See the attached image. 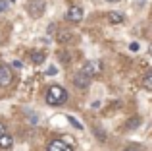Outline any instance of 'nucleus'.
<instances>
[{
	"instance_id": "7",
	"label": "nucleus",
	"mask_w": 152,
	"mask_h": 151,
	"mask_svg": "<svg viewBox=\"0 0 152 151\" xmlns=\"http://www.w3.org/2000/svg\"><path fill=\"white\" fill-rule=\"evenodd\" d=\"M89 83H91V79L87 78V76H83L81 72L73 74V85L75 87H79V89H87V87H89Z\"/></svg>"
},
{
	"instance_id": "14",
	"label": "nucleus",
	"mask_w": 152,
	"mask_h": 151,
	"mask_svg": "<svg viewBox=\"0 0 152 151\" xmlns=\"http://www.w3.org/2000/svg\"><path fill=\"white\" fill-rule=\"evenodd\" d=\"M94 134H96V138H98V140H100V141H106V132H102V128H100V126H94Z\"/></svg>"
},
{
	"instance_id": "15",
	"label": "nucleus",
	"mask_w": 152,
	"mask_h": 151,
	"mask_svg": "<svg viewBox=\"0 0 152 151\" xmlns=\"http://www.w3.org/2000/svg\"><path fill=\"white\" fill-rule=\"evenodd\" d=\"M67 120H69V124H73V126H75L77 130H83V124H81V122L77 120V118H73V116H67Z\"/></svg>"
},
{
	"instance_id": "9",
	"label": "nucleus",
	"mask_w": 152,
	"mask_h": 151,
	"mask_svg": "<svg viewBox=\"0 0 152 151\" xmlns=\"http://www.w3.org/2000/svg\"><path fill=\"white\" fill-rule=\"evenodd\" d=\"M31 60H33V64H42L46 60V54L42 50H31Z\"/></svg>"
},
{
	"instance_id": "21",
	"label": "nucleus",
	"mask_w": 152,
	"mask_h": 151,
	"mask_svg": "<svg viewBox=\"0 0 152 151\" xmlns=\"http://www.w3.org/2000/svg\"><path fill=\"white\" fill-rule=\"evenodd\" d=\"M56 72H58V70H56V68H48V70H46V74H48V76H54Z\"/></svg>"
},
{
	"instance_id": "12",
	"label": "nucleus",
	"mask_w": 152,
	"mask_h": 151,
	"mask_svg": "<svg viewBox=\"0 0 152 151\" xmlns=\"http://www.w3.org/2000/svg\"><path fill=\"white\" fill-rule=\"evenodd\" d=\"M142 85H145V89L152 91V70H150V72L145 76V79H142Z\"/></svg>"
},
{
	"instance_id": "4",
	"label": "nucleus",
	"mask_w": 152,
	"mask_h": 151,
	"mask_svg": "<svg viewBox=\"0 0 152 151\" xmlns=\"http://www.w3.org/2000/svg\"><path fill=\"white\" fill-rule=\"evenodd\" d=\"M29 14L33 16V18H39V16H42V12H45V0H31L29 6Z\"/></svg>"
},
{
	"instance_id": "1",
	"label": "nucleus",
	"mask_w": 152,
	"mask_h": 151,
	"mask_svg": "<svg viewBox=\"0 0 152 151\" xmlns=\"http://www.w3.org/2000/svg\"><path fill=\"white\" fill-rule=\"evenodd\" d=\"M67 91L64 89L62 85H50L48 87V91H46V103L52 107H60V105H64V103L67 101Z\"/></svg>"
},
{
	"instance_id": "17",
	"label": "nucleus",
	"mask_w": 152,
	"mask_h": 151,
	"mask_svg": "<svg viewBox=\"0 0 152 151\" xmlns=\"http://www.w3.org/2000/svg\"><path fill=\"white\" fill-rule=\"evenodd\" d=\"M58 56H60V60H62L64 64H67V62H69V56H67L66 53H58Z\"/></svg>"
},
{
	"instance_id": "10",
	"label": "nucleus",
	"mask_w": 152,
	"mask_h": 151,
	"mask_svg": "<svg viewBox=\"0 0 152 151\" xmlns=\"http://www.w3.org/2000/svg\"><path fill=\"white\" fill-rule=\"evenodd\" d=\"M12 145H14V140H12V136H8V134L0 136V149H10Z\"/></svg>"
},
{
	"instance_id": "18",
	"label": "nucleus",
	"mask_w": 152,
	"mask_h": 151,
	"mask_svg": "<svg viewBox=\"0 0 152 151\" xmlns=\"http://www.w3.org/2000/svg\"><path fill=\"white\" fill-rule=\"evenodd\" d=\"M8 132V128H6V124L4 122H0V136H4V134Z\"/></svg>"
},
{
	"instance_id": "13",
	"label": "nucleus",
	"mask_w": 152,
	"mask_h": 151,
	"mask_svg": "<svg viewBox=\"0 0 152 151\" xmlns=\"http://www.w3.org/2000/svg\"><path fill=\"white\" fill-rule=\"evenodd\" d=\"M71 37H73V33H69V31H62V33L58 35V43H67Z\"/></svg>"
},
{
	"instance_id": "24",
	"label": "nucleus",
	"mask_w": 152,
	"mask_h": 151,
	"mask_svg": "<svg viewBox=\"0 0 152 151\" xmlns=\"http://www.w3.org/2000/svg\"><path fill=\"white\" fill-rule=\"evenodd\" d=\"M150 53H152V45H150Z\"/></svg>"
},
{
	"instance_id": "25",
	"label": "nucleus",
	"mask_w": 152,
	"mask_h": 151,
	"mask_svg": "<svg viewBox=\"0 0 152 151\" xmlns=\"http://www.w3.org/2000/svg\"><path fill=\"white\" fill-rule=\"evenodd\" d=\"M10 2H14V0H10Z\"/></svg>"
},
{
	"instance_id": "3",
	"label": "nucleus",
	"mask_w": 152,
	"mask_h": 151,
	"mask_svg": "<svg viewBox=\"0 0 152 151\" xmlns=\"http://www.w3.org/2000/svg\"><path fill=\"white\" fill-rule=\"evenodd\" d=\"M14 81V76H12V70L8 68L6 64H0V87H6Z\"/></svg>"
},
{
	"instance_id": "6",
	"label": "nucleus",
	"mask_w": 152,
	"mask_h": 151,
	"mask_svg": "<svg viewBox=\"0 0 152 151\" xmlns=\"http://www.w3.org/2000/svg\"><path fill=\"white\" fill-rule=\"evenodd\" d=\"M48 151H73V147L67 145L64 140H54L48 144Z\"/></svg>"
},
{
	"instance_id": "20",
	"label": "nucleus",
	"mask_w": 152,
	"mask_h": 151,
	"mask_svg": "<svg viewBox=\"0 0 152 151\" xmlns=\"http://www.w3.org/2000/svg\"><path fill=\"white\" fill-rule=\"evenodd\" d=\"M6 8H8V2L6 0H0V12H4Z\"/></svg>"
},
{
	"instance_id": "19",
	"label": "nucleus",
	"mask_w": 152,
	"mask_h": 151,
	"mask_svg": "<svg viewBox=\"0 0 152 151\" xmlns=\"http://www.w3.org/2000/svg\"><path fill=\"white\" fill-rule=\"evenodd\" d=\"M129 50L137 53V50H139V43H131V45H129Z\"/></svg>"
},
{
	"instance_id": "11",
	"label": "nucleus",
	"mask_w": 152,
	"mask_h": 151,
	"mask_svg": "<svg viewBox=\"0 0 152 151\" xmlns=\"http://www.w3.org/2000/svg\"><path fill=\"white\" fill-rule=\"evenodd\" d=\"M139 124H141V118L139 116H131L129 120L125 122V130H133V128H137Z\"/></svg>"
},
{
	"instance_id": "5",
	"label": "nucleus",
	"mask_w": 152,
	"mask_h": 151,
	"mask_svg": "<svg viewBox=\"0 0 152 151\" xmlns=\"http://www.w3.org/2000/svg\"><path fill=\"white\" fill-rule=\"evenodd\" d=\"M66 19H69L73 23H79L83 19V10L79 6H69L67 8V14H66Z\"/></svg>"
},
{
	"instance_id": "2",
	"label": "nucleus",
	"mask_w": 152,
	"mask_h": 151,
	"mask_svg": "<svg viewBox=\"0 0 152 151\" xmlns=\"http://www.w3.org/2000/svg\"><path fill=\"white\" fill-rule=\"evenodd\" d=\"M102 72V66L98 64V62H87L85 66H83V70H81V74L83 76H87V78H96V76H100Z\"/></svg>"
},
{
	"instance_id": "16",
	"label": "nucleus",
	"mask_w": 152,
	"mask_h": 151,
	"mask_svg": "<svg viewBox=\"0 0 152 151\" xmlns=\"http://www.w3.org/2000/svg\"><path fill=\"white\" fill-rule=\"evenodd\" d=\"M123 151H142V147H141L139 144H131V145H127Z\"/></svg>"
},
{
	"instance_id": "23",
	"label": "nucleus",
	"mask_w": 152,
	"mask_h": 151,
	"mask_svg": "<svg viewBox=\"0 0 152 151\" xmlns=\"http://www.w3.org/2000/svg\"><path fill=\"white\" fill-rule=\"evenodd\" d=\"M108 2H115V0H108Z\"/></svg>"
},
{
	"instance_id": "22",
	"label": "nucleus",
	"mask_w": 152,
	"mask_h": 151,
	"mask_svg": "<svg viewBox=\"0 0 152 151\" xmlns=\"http://www.w3.org/2000/svg\"><path fill=\"white\" fill-rule=\"evenodd\" d=\"M14 68H18V70H19V68H23V66H21V62H19V60H15V62H14Z\"/></svg>"
},
{
	"instance_id": "8",
	"label": "nucleus",
	"mask_w": 152,
	"mask_h": 151,
	"mask_svg": "<svg viewBox=\"0 0 152 151\" xmlns=\"http://www.w3.org/2000/svg\"><path fill=\"white\" fill-rule=\"evenodd\" d=\"M106 18H108V21L110 23H114V25H118V23H123V14H119V12H108L106 14Z\"/></svg>"
}]
</instances>
